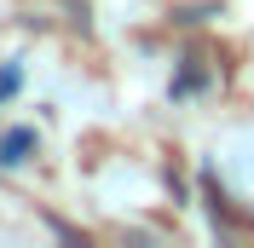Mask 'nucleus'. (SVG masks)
<instances>
[]
</instances>
